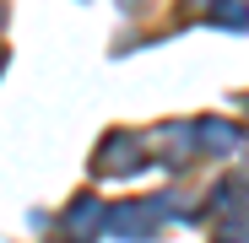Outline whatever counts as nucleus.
Listing matches in <instances>:
<instances>
[{
    "instance_id": "f257e3e1",
    "label": "nucleus",
    "mask_w": 249,
    "mask_h": 243,
    "mask_svg": "<svg viewBox=\"0 0 249 243\" xmlns=\"http://www.w3.org/2000/svg\"><path fill=\"white\" fill-rule=\"evenodd\" d=\"M162 216H174V200L168 194H152V200H124V206L103 211V227L114 238H152L162 227Z\"/></svg>"
},
{
    "instance_id": "f03ea898",
    "label": "nucleus",
    "mask_w": 249,
    "mask_h": 243,
    "mask_svg": "<svg viewBox=\"0 0 249 243\" xmlns=\"http://www.w3.org/2000/svg\"><path fill=\"white\" fill-rule=\"evenodd\" d=\"M65 227H71L76 238H87V232H98V227H103V206H98L92 194H81L76 206L65 211Z\"/></svg>"
},
{
    "instance_id": "39448f33",
    "label": "nucleus",
    "mask_w": 249,
    "mask_h": 243,
    "mask_svg": "<svg viewBox=\"0 0 249 243\" xmlns=\"http://www.w3.org/2000/svg\"><path fill=\"white\" fill-rule=\"evenodd\" d=\"M212 22H217V27L244 32V27H249V6H217V11H212Z\"/></svg>"
},
{
    "instance_id": "7ed1b4c3",
    "label": "nucleus",
    "mask_w": 249,
    "mask_h": 243,
    "mask_svg": "<svg viewBox=\"0 0 249 243\" xmlns=\"http://www.w3.org/2000/svg\"><path fill=\"white\" fill-rule=\"evenodd\" d=\"M195 135H200V141H195L200 151H233V146H238V130H233V125H222V119H200Z\"/></svg>"
},
{
    "instance_id": "20e7f679",
    "label": "nucleus",
    "mask_w": 249,
    "mask_h": 243,
    "mask_svg": "<svg viewBox=\"0 0 249 243\" xmlns=\"http://www.w3.org/2000/svg\"><path fill=\"white\" fill-rule=\"evenodd\" d=\"M130 157H136V135H114V141L98 151V168H103V173H114L119 162H130Z\"/></svg>"
}]
</instances>
